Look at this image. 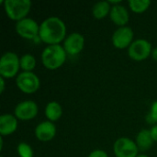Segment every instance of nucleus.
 Returning a JSON list of instances; mask_svg holds the SVG:
<instances>
[{
	"label": "nucleus",
	"mask_w": 157,
	"mask_h": 157,
	"mask_svg": "<svg viewBox=\"0 0 157 157\" xmlns=\"http://www.w3.org/2000/svg\"><path fill=\"white\" fill-rule=\"evenodd\" d=\"M66 25L58 17H50L40 25L39 38L48 45H56L66 38Z\"/></svg>",
	"instance_id": "obj_1"
},
{
	"label": "nucleus",
	"mask_w": 157,
	"mask_h": 157,
	"mask_svg": "<svg viewBox=\"0 0 157 157\" xmlns=\"http://www.w3.org/2000/svg\"><path fill=\"white\" fill-rule=\"evenodd\" d=\"M66 54L65 50L60 44L48 45L41 52V63L45 68L49 70H56L65 63Z\"/></svg>",
	"instance_id": "obj_2"
},
{
	"label": "nucleus",
	"mask_w": 157,
	"mask_h": 157,
	"mask_svg": "<svg viewBox=\"0 0 157 157\" xmlns=\"http://www.w3.org/2000/svg\"><path fill=\"white\" fill-rule=\"evenodd\" d=\"M6 16L15 21H19L29 13L31 2L29 0H5L1 1Z\"/></svg>",
	"instance_id": "obj_3"
},
{
	"label": "nucleus",
	"mask_w": 157,
	"mask_h": 157,
	"mask_svg": "<svg viewBox=\"0 0 157 157\" xmlns=\"http://www.w3.org/2000/svg\"><path fill=\"white\" fill-rule=\"evenodd\" d=\"M20 69V58L13 52H5L0 59V76L8 79L17 76Z\"/></svg>",
	"instance_id": "obj_4"
},
{
	"label": "nucleus",
	"mask_w": 157,
	"mask_h": 157,
	"mask_svg": "<svg viewBox=\"0 0 157 157\" xmlns=\"http://www.w3.org/2000/svg\"><path fill=\"white\" fill-rule=\"evenodd\" d=\"M17 86L25 94H33L40 86V81L33 72H21L16 78Z\"/></svg>",
	"instance_id": "obj_5"
},
{
	"label": "nucleus",
	"mask_w": 157,
	"mask_h": 157,
	"mask_svg": "<svg viewBox=\"0 0 157 157\" xmlns=\"http://www.w3.org/2000/svg\"><path fill=\"white\" fill-rule=\"evenodd\" d=\"M152 44L144 39H138L133 40L128 48V54L131 59L136 62L146 60L152 53Z\"/></svg>",
	"instance_id": "obj_6"
},
{
	"label": "nucleus",
	"mask_w": 157,
	"mask_h": 157,
	"mask_svg": "<svg viewBox=\"0 0 157 157\" xmlns=\"http://www.w3.org/2000/svg\"><path fill=\"white\" fill-rule=\"evenodd\" d=\"M113 152L116 157H137L139 148L135 142L127 137L116 140L113 145Z\"/></svg>",
	"instance_id": "obj_7"
},
{
	"label": "nucleus",
	"mask_w": 157,
	"mask_h": 157,
	"mask_svg": "<svg viewBox=\"0 0 157 157\" xmlns=\"http://www.w3.org/2000/svg\"><path fill=\"white\" fill-rule=\"evenodd\" d=\"M15 29L17 33L23 39L34 40L36 37H39L40 25L33 18L25 17L16 22Z\"/></svg>",
	"instance_id": "obj_8"
},
{
	"label": "nucleus",
	"mask_w": 157,
	"mask_h": 157,
	"mask_svg": "<svg viewBox=\"0 0 157 157\" xmlns=\"http://www.w3.org/2000/svg\"><path fill=\"white\" fill-rule=\"evenodd\" d=\"M133 36L134 33L132 28L127 26L120 27L112 35V44L115 48L120 50L129 48L133 42Z\"/></svg>",
	"instance_id": "obj_9"
},
{
	"label": "nucleus",
	"mask_w": 157,
	"mask_h": 157,
	"mask_svg": "<svg viewBox=\"0 0 157 157\" xmlns=\"http://www.w3.org/2000/svg\"><path fill=\"white\" fill-rule=\"evenodd\" d=\"M39 111V108L36 102L32 100H25L19 102L14 110L15 117L20 121H30L33 120Z\"/></svg>",
	"instance_id": "obj_10"
},
{
	"label": "nucleus",
	"mask_w": 157,
	"mask_h": 157,
	"mask_svg": "<svg viewBox=\"0 0 157 157\" xmlns=\"http://www.w3.org/2000/svg\"><path fill=\"white\" fill-rule=\"evenodd\" d=\"M85 46V38L81 33L73 32L69 34L63 40V49L67 54L77 55L79 54Z\"/></svg>",
	"instance_id": "obj_11"
},
{
	"label": "nucleus",
	"mask_w": 157,
	"mask_h": 157,
	"mask_svg": "<svg viewBox=\"0 0 157 157\" xmlns=\"http://www.w3.org/2000/svg\"><path fill=\"white\" fill-rule=\"evenodd\" d=\"M56 135V127L50 121H42L35 128V136L40 142H50Z\"/></svg>",
	"instance_id": "obj_12"
},
{
	"label": "nucleus",
	"mask_w": 157,
	"mask_h": 157,
	"mask_svg": "<svg viewBox=\"0 0 157 157\" xmlns=\"http://www.w3.org/2000/svg\"><path fill=\"white\" fill-rule=\"evenodd\" d=\"M109 17L111 21L120 27H124L130 20V15L127 8L122 5H115L112 6Z\"/></svg>",
	"instance_id": "obj_13"
},
{
	"label": "nucleus",
	"mask_w": 157,
	"mask_h": 157,
	"mask_svg": "<svg viewBox=\"0 0 157 157\" xmlns=\"http://www.w3.org/2000/svg\"><path fill=\"white\" fill-rule=\"evenodd\" d=\"M17 129V119L12 114H3L0 116V134L7 136L13 134Z\"/></svg>",
	"instance_id": "obj_14"
},
{
	"label": "nucleus",
	"mask_w": 157,
	"mask_h": 157,
	"mask_svg": "<svg viewBox=\"0 0 157 157\" xmlns=\"http://www.w3.org/2000/svg\"><path fill=\"white\" fill-rule=\"evenodd\" d=\"M136 144L139 150L146 151L149 150L154 144V140L152 138L150 130H142L136 136Z\"/></svg>",
	"instance_id": "obj_15"
},
{
	"label": "nucleus",
	"mask_w": 157,
	"mask_h": 157,
	"mask_svg": "<svg viewBox=\"0 0 157 157\" xmlns=\"http://www.w3.org/2000/svg\"><path fill=\"white\" fill-rule=\"evenodd\" d=\"M63 115V109L62 106L56 101H51L46 105L45 108V116L48 121L53 122L58 120Z\"/></svg>",
	"instance_id": "obj_16"
},
{
	"label": "nucleus",
	"mask_w": 157,
	"mask_h": 157,
	"mask_svg": "<svg viewBox=\"0 0 157 157\" xmlns=\"http://www.w3.org/2000/svg\"><path fill=\"white\" fill-rule=\"evenodd\" d=\"M112 6L109 1H100L96 3L92 8V14L95 18L102 19L109 15Z\"/></svg>",
	"instance_id": "obj_17"
},
{
	"label": "nucleus",
	"mask_w": 157,
	"mask_h": 157,
	"mask_svg": "<svg viewBox=\"0 0 157 157\" xmlns=\"http://www.w3.org/2000/svg\"><path fill=\"white\" fill-rule=\"evenodd\" d=\"M152 2L150 0H130L128 2L129 7L134 13H144L151 6Z\"/></svg>",
	"instance_id": "obj_18"
},
{
	"label": "nucleus",
	"mask_w": 157,
	"mask_h": 157,
	"mask_svg": "<svg viewBox=\"0 0 157 157\" xmlns=\"http://www.w3.org/2000/svg\"><path fill=\"white\" fill-rule=\"evenodd\" d=\"M36 66V59L32 54L27 53L20 57V69L23 72H32Z\"/></svg>",
	"instance_id": "obj_19"
},
{
	"label": "nucleus",
	"mask_w": 157,
	"mask_h": 157,
	"mask_svg": "<svg viewBox=\"0 0 157 157\" xmlns=\"http://www.w3.org/2000/svg\"><path fill=\"white\" fill-rule=\"evenodd\" d=\"M19 157H33L34 152L29 144L27 143H20L17 148Z\"/></svg>",
	"instance_id": "obj_20"
},
{
	"label": "nucleus",
	"mask_w": 157,
	"mask_h": 157,
	"mask_svg": "<svg viewBox=\"0 0 157 157\" xmlns=\"http://www.w3.org/2000/svg\"><path fill=\"white\" fill-rule=\"evenodd\" d=\"M146 121L150 123H157V101L152 103L150 112L146 117Z\"/></svg>",
	"instance_id": "obj_21"
},
{
	"label": "nucleus",
	"mask_w": 157,
	"mask_h": 157,
	"mask_svg": "<svg viewBox=\"0 0 157 157\" xmlns=\"http://www.w3.org/2000/svg\"><path fill=\"white\" fill-rule=\"evenodd\" d=\"M88 157H109V155L105 151L98 149V150H94L93 152H91Z\"/></svg>",
	"instance_id": "obj_22"
},
{
	"label": "nucleus",
	"mask_w": 157,
	"mask_h": 157,
	"mask_svg": "<svg viewBox=\"0 0 157 157\" xmlns=\"http://www.w3.org/2000/svg\"><path fill=\"white\" fill-rule=\"evenodd\" d=\"M150 132H151V135H152L154 142H157V125H154L151 128Z\"/></svg>",
	"instance_id": "obj_23"
},
{
	"label": "nucleus",
	"mask_w": 157,
	"mask_h": 157,
	"mask_svg": "<svg viewBox=\"0 0 157 157\" xmlns=\"http://www.w3.org/2000/svg\"><path fill=\"white\" fill-rule=\"evenodd\" d=\"M6 87V82H5V78L0 76V93H3Z\"/></svg>",
	"instance_id": "obj_24"
},
{
	"label": "nucleus",
	"mask_w": 157,
	"mask_h": 157,
	"mask_svg": "<svg viewBox=\"0 0 157 157\" xmlns=\"http://www.w3.org/2000/svg\"><path fill=\"white\" fill-rule=\"evenodd\" d=\"M151 55H152L153 59H154L155 61H156L157 62V47H155V48H154V49H153Z\"/></svg>",
	"instance_id": "obj_25"
},
{
	"label": "nucleus",
	"mask_w": 157,
	"mask_h": 157,
	"mask_svg": "<svg viewBox=\"0 0 157 157\" xmlns=\"http://www.w3.org/2000/svg\"><path fill=\"white\" fill-rule=\"evenodd\" d=\"M137 157H149V156H147V155H139Z\"/></svg>",
	"instance_id": "obj_26"
},
{
	"label": "nucleus",
	"mask_w": 157,
	"mask_h": 157,
	"mask_svg": "<svg viewBox=\"0 0 157 157\" xmlns=\"http://www.w3.org/2000/svg\"><path fill=\"white\" fill-rule=\"evenodd\" d=\"M1 157H4V156H1Z\"/></svg>",
	"instance_id": "obj_27"
}]
</instances>
